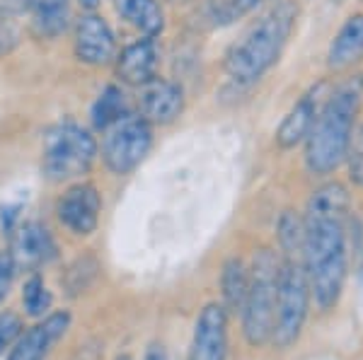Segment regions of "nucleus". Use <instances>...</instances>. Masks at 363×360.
<instances>
[{"instance_id":"nucleus-20","label":"nucleus","mask_w":363,"mask_h":360,"mask_svg":"<svg viewBox=\"0 0 363 360\" xmlns=\"http://www.w3.org/2000/svg\"><path fill=\"white\" fill-rule=\"evenodd\" d=\"M128 112H131V109H128L124 90H121L119 85H107L99 92L95 104H92V112H90L92 126H95L97 131H104L107 126H112L116 119H121V116Z\"/></svg>"},{"instance_id":"nucleus-13","label":"nucleus","mask_w":363,"mask_h":360,"mask_svg":"<svg viewBox=\"0 0 363 360\" xmlns=\"http://www.w3.org/2000/svg\"><path fill=\"white\" fill-rule=\"evenodd\" d=\"M228 356V312L223 305L208 303L194 327L186 360H225Z\"/></svg>"},{"instance_id":"nucleus-10","label":"nucleus","mask_w":363,"mask_h":360,"mask_svg":"<svg viewBox=\"0 0 363 360\" xmlns=\"http://www.w3.org/2000/svg\"><path fill=\"white\" fill-rule=\"evenodd\" d=\"M184 87L174 80L155 78L138 87V114L153 126H169L184 114Z\"/></svg>"},{"instance_id":"nucleus-11","label":"nucleus","mask_w":363,"mask_h":360,"mask_svg":"<svg viewBox=\"0 0 363 360\" xmlns=\"http://www.w3.org/2000/svg\"><path fill=\"white\" fill-rule=\"evenodd\" d=\"M162 61V49L157 44V37H143L133 44L116 51L114 58V73L121 85L140 87L157 75Z\"/></svg>"},{"instance_id":"nucleus-14","label":"nucleus","mask_w":363,"mask_h":360,"mask_svg":"<svg viewBox=\"0 0 363 360\" xmlns=\"http://www.w3.org/2000/svg\"><path fill=\"white\" fill-rule=\"evenodd\" d=\"M363 61V13L349 15L327 46V71L347 73Z\"/></svg>"},{"instance_id":"nucleus-27","label":"nucleus","mask_w":363,"mask_h":360,"mask_svg":"<svg viewBox=\"0 0 363 360\" xmlns=\"http://www.w3.org/2000/svg\"><path fill=\"white\" fill-rule=\"evenodd\" d=\"M143 360H169L167 358V351L162 344H150V348L145 351V358Z\"/></svg>"},{"instance_id":"nucleus-15","label":"nucleus","mask_w":363,"mask_h":360,"mask_svg":"<svg viewBox=\"0 0 363 360\" xmlns=\"http://www.w3.org/2000/svg\"><path fill=\"white\" fill-rule=\"evenodd\" d=\"M68 324H70L68 312L49 315L42 324L32 327L27 334H22L20 339H17V344L8 360H44L46 353L51 351V346L66 334Z\"/></svg>"},{"instance_id":"nucleus-18","label":"nucleus","mask_w":363,"mask_h":360,"mask_svg":"<svg viewBox=\"0 0 363 360\" xmlns=\"http://www.w3.org/2000/svg\"><path fill=\"white\" fill-rule=\"evenodd\" d=\"M116 15L143 37H160L167 27V17L160 0H112Z\"/></svg>"},{"instance_id":"nucleus-5","label":"nucleus","mask_w":363,"mask_h":360,"mask_svg":"<svg viewBox=\"0 0 363 360\" xmlns=\"http://www.w3.org/2000/svg\"><path fill=\"white\" fill-rule=\"evenodd\" d=\"M281 259L274 249H259L250 266L247 298L242 305V329L250 346H264L272 341L274 315H277V286Z\"/></svg>"},{"instance_id":"nucleus-19","label":"nucleus","mask_w":363,"mask_h":360,"mask_svg":"<svg viewBox=\"0 0 363 360\" xmlns=\"http://www.w3.org/2000/svg\"><path fill=\"white\" fill-rule=\"evenodd\" d=\"M247 286H250V269L245 266L242 259L233 257L223 264L220 271V293H223V307L225 312L240 315L247 298Z\"/></svg>"},{"instance_id":"nucleus-22","label":"nucleus","mask_w":363,"mask_h":360,"mask_svg":"<svg viewBox=\"0 0 363 360\" xmlns=\"http://www.w3.org/2000/svg\"><path fill=\"white\" fill-rule=\"evenodd\" d=\"M264 0H211L208 3V20L216 27L235 25L238 20L255 13Z\"/></svg>"},{"instance_id":"nucleus-6","label":"nucleus","mask_w":363,"mask_h":360,"mask_svg":"<svg viewBox=\"0 0 363 360\" xmlns=\"http://www.w3.org/2000/svg\"><path fill=\"white\" fill-rule=\"evenodd\" d=\"M310 307V286L301 259H281L277 286V315H274L272 341L279 348L296 344Z\"/></svg>"},{"instance_id":"nucleus-21","label":"nucleus","mask_w":363,"mask_h":360,"mask_svg":"<svg viewBox=\"0 0 363 360\" xmlns=\"http://www.w3.org/2000/svg\"><path fill=\"white\" fill-rule=\"evenodd\" d=\"M303 235H306V225H303V216L296 211H284L277 225V237L281 254L286 259H301L303 252Z\"/></svg>"},{"instance_id":"nucleus-25","label":"nucleus","mask_w":363,"mask_h":360,"mask_svg":"<svg viewBox=\"0 0 363 360\" xmlns=\"http://www.w3.org/2000/svg\"><path fill=\"white\" fill-rule=\"evenodd\" d=\"M20 334H22V319L15 312H3L0 315V358L20 339Z\"/></svg>"},{"instance_id":"nucleus-3","label":"nucleus","mask_w":363,"mask_h":360,"mask_svg":"<svg viewBox=\"0 0 363 360\" xmlns=\"http://www.w3.org/2000/svg\"><path fill=\"white\" fill-rule=\"evenodd\" d=\"M298 20V5L294 0H279L247 32L228 49L223 68L225 75L238 85H255L279 63L294 34Z\"/></svg>"},{"instance_id":"nucleus-4","label":"nucleus","mask_w":363,"mask_h":360,"mask_svg":"<svg viewBox=\"0 0 363 360\" xmlns=\"http://www.w3.org/2000/svg\"><path fill=\"white\" fill-rule=\"evenodd\" d=\"M99 145L90 131L73 121L54 124L44 133L42 172L49 182H73L92 170Z\"/></svg>"},{"instance_id":"nucleus-17","label":"nucleus","mask_w":363,"mask_h":360,"mask_svg":"<svg viewBox=\"0 0 363 360\" xmlns=\"http://www.w3.org/2000/svg\"><path fill=\"white\" fill-rule=\"evenodd\" d=\"M320 112V97L318 90L308 92L298 100L294 107L286 112V116L281 119L277 133H274V141L281 150H294L296 145L306 143L310 129H313L315 119Z\"/></svg>"},{"instance_id":"nucleus-2","label":"nucleus","mask_w":363,"mask_h":360,"mask_svg":"<svg viewBox=\"0 0 363 360\" xmlns=\"http://www.w3.org/2000/svg\"><path fill=\"white\" fill-rule=\"evenodd\" d=\"M363 107V75L342 80L325 102L306 138V167L315 177L337 172L347 160L351 133L356 129Z\"/></svg>"},{"instance_id":"nucleus-12","label":"nucleus","mask_w":363,"mask_h":360,"mask_svg":"<svg viewBox=\"0 0 363 360\" xmlns=\"http://www.w3.org/2000/svg\"><path fill=\"white\" fill-rule=\"evenodd\" d=\"M58 254V247L54 242V235L49 228L37 220L22 223L13 235V247H10V259L15 269L25 271H39L42 266L51 264Z\"/></svg>"},{"instance_id":"nucleus-9","label":"nucleus","mask_w":363,"mask_h":360,"mask_svg":"<svg viewBox=\"0 0 363 360\" xmlns=\"http://www.w3.org/2000/svg\"><path fill=\"white\" fill-rule=\"evenodd\" d=\"M99 213H102V196L90 182L70 184L56 203V216L61 225L78 237H87L97 230Z\"/></svg>"},{"instance_id":"nucleus-23","label":"nucleus","mask_w":363,"mask_h":360,"mask_svg":"<svg viewBox=\"0 0 363 360\" xmlns=\"http://www.w3.org/2000/svg\"><path fill=\"white\" fill-rule=\"evenodd\" d=\"M22 303H25V310L29 317H44L46 312L54 305V295L46 288V283L34 274L29 281L25 283V290H22Z\"/></svg>"},{"instance_id":"nucleus-7","label":"nucleus","mask_w":363,"mask_h":360,"mask_svg":"<svg viewBox=\"0 0 363 360\" xmlns=\"http://www.w3.org/2000/svg\"><path fill=\"white\" fill-rule=\"evenodd\" d=\"M153 148V124L138 112H128L102 131V162L116 177H126L148 158Z\"/></svg>"},{"instance_id":"nucleus-8","label":"nucleus","mask_w":363,"mask_h":360,"mask_svg":"<svg viewBox=\"0 0 363 360\" xmlns=\"http://www.w3.org/2000/svg\"><path fill=\"white\" fill-rule=\"evenodd\" d=\"M73 54L90 68H104L116 58V37L99 13H83L73 27Z\"/></svg>"},{"instance_id":"nucleus-29","label":"nucleus","mask_w":363,"mask_h":360,"mask_svg":"<svg viewBox=\"0 0 363 360\" xmlns=\"http://www.w3.org/2000/svg\"><path fill=\"white\" fill-rule=\"evenodd\" d=\"M116 360H133V358H131V356H119Z\"/></svg>"},{"instance_id":"nucleus-26","label":"nucleus","mask_w":363,"mask_h":360,"mask_svg":"<svg viewBox=\"0 0 363 360\" xmlns=\"http://www.w3.org/2000/svg\"><path fill=\"white\" fill-rule=\"evenodd\" d=\"M13 276H15V264H13V259H10V254H0V303H3L5 295L10 293Z\"/></svg>"},{"instance_id":"nucleus-24","label":"nucleus","mask_w":363,"mask_h":360,"mask_svg":"<svg viewBox=\"0 0 363 360\" xmlns=\"http://www.w3.org/2000/svg\"><path fill=\"white\" fill-rule=\"evenodd\" d=\"M349 162V177L354 184L363 187V124H359L351 133L349 150H347V160Z\"/></svg>"},{"instance_id":"nucleus-16","label":"nucleus","mask_w":363,"mask_h":360,"mask_svg":"<svg viewBox=\"0 0 363 360\" xmlns=\"http://www.w3.org/2000/svg\"><path fill=\"white\" fill-rule=\"evenodd\" d=\"M5 3L32 17V29L44 39H56L70 25V0H5Z\"/></svg>"},{"instance_id":"nucleus-1","label":"nucleus","mask_w":363,"mask_h":360,"mask_svg":"<svg viewBox=\"0 0 363 360\" xmlns=\"http://www.w3.org/2000/svg\"><path fill=\"white\" fill-rule=\"evenodd\" d=\"M351 196L344 184L327 182L308 199L306 235H303L301 261L308 276L310 298L322 312L335 310L347 283V218Z\"/></svg>"},{"instance_id":"nucleus-28","label":"nucleus","mask_w":363,"mask_h":360,"mask_svg":"<svg viewBox=\"0 0 363 360\" xmlns=\"http://www.w3.org/2000/svg\"><path fill=\"white\" fill-rule=\"evenodd\" d=\"M83 13H97L99 10V0H78Z\"/></svg>"}]
</instances>
